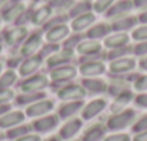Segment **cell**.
I'll return each instance as SVG.
<instances>
[{
    "label": "cell",
    "mask_w": 147,
    "mask_h": 141,
    "mask_svg": "<svg viewBox=\"0 0 147 141\" xmlns=\"http://www.w3.org/2000/svg\"><path fill=\"white\" fill-rule=\"evenodd\" d=\"M74 58V50L71 49H59L55 53H52L51 56L46 58V65L48 68L53 69L56 66H62V65H68Z\"/></svg>",
    "instance_id": "4fadbf2b"
},
{
    "label": "cell",
    "mask_w": 147,
    "mask_h": 141,
    "mask_svg": "<svg viewBox=\"0 0 147 141\" xmlns=\"http://www.w3.org/2000/svg\"><path fill=\"white\" fill-rule=\"evenodd\" d=\"M131 38L136 42H144L147 40V25H141L138 28H136L131 33Z\"/></svg>",
    "instance_id": "8d00e7d4"
},
{
    "label": "cell",
    "mask_w": 147,
    "mask_h": 141,
    "mask_svg": "<svg viewBox=\"0 0 147 141\" xmlns=\"http://www.w3.org/2000/svg\"><path fill=\"white\" fill-rule=\"evenodd\" d=\"M133 9V0H120V2H114L113 6L107 10V17L110 19H117L121 16H125Z\"/></svg>",
    "instance_id": "44dd1931"
},
{
    "label": "cell",
    "mask_w": 147,
    "mask_h": 141,
    "mask_svg": "<svg viewBox=\"0 0 147 141\" xmlns=\"http://www.w3.org/2000/svg\"><path fill=\"white\" fill-rule=\"evenodd\" d=\"M2 50H3V48H2V43H0V53H2Z\"/></svg>",
    "instance_id": "11a10c76"
},
{
    "label": "cell",
    "mask_w": 147,
    "mask_h": 141,
    "mask_svg": "<svg viewBox=\"0 0 147 141\" xmlns=\"http://www.w3.org/2000/svg\"><path fill=\"white\" fill-rule=\"evenodd\" d=\"M6 2H9V0H0V6H2V5H5Z\"/></svg>",
    "instance_id": "db71d44e"
},
{
    "label": "cell",
    "mask_w": 147,
    "mask_h": 141,
    "mask_svg": "<svg viewBox=\"0 0 147 141\" xmlns=\"http://www.w3.org/2000/svg\"><path fill=\"white\" fill-rule=\"evenodd\" d=\"M111 32V26L107 25V23H97L94 26H91L88 30H87V38L88 39H92V40H98V39H102V38H107Z\"/></svg>",
    "instance_id": "83f0119b"
},
{
    "label": "cell",
    "mask_w": 147,
    "mask_h": 141,
    "mask_svg": "<svg viewBox=\"0 0 147 141\" xmlns=\"http://www.w3.org/2000/svg\"><path fill=\"white\" fill-rule=\"evenodd\" d=\"M130 52H133V48H130V46H124V48H118V49H111L108 52L107 58L110 60H114V59H120V58L127 56Z\"/></svg>",
    "instance_id": "836d02e7"
},
{
    "label": "cell",
    "mask_w": 147,
    "mask_h": 141,
    "mask_svg": "<svg viewBox=\"0 0 147 141\" xmlns=\"http://www.w3.org/2000/svg\"><path fill=\"white\" fill-rule=\"evenodd\" d=\"M45 98V94L43 92H22L18 98H16V102L19 105H30L39 99H43Z\"/></svg>",
    "instance_id": "f1b7e54d"
},
{
    "label": "cell",
    "mask_w": 147,
    "mask_h": 141,
    "mask_svg": "<svg viewBox=\"0 0 147 141\" xmlns=\"http://www.w3.org/2000/svg\"><path fill=\"white\" fill-rule=\"evenodd\" d=\"M137 20H138L140 23H143V25H147V10H144V12H141V13L138 15V17H137Z\"/></svg>",
    "instance_id": "681fc988"
},
{
    "label": "cell",
    "mask_w": 147,
    "mask_h": 141,
    "mask_svg": "<svg viewBox=\"0 0 147 141\" xmlns=\"http://www.w3.org/2000/svg\"><path fill=\"white\" fill-rule=\"evenodd\" d=\"M42 63H43V56L39 55V53L25 58V60L19 65V75L25 77V78H28L30 75H35V72L39 70Z\"/></svg>",
    "instance_id": "9c48e42d"
},
{
    "label": "cell",
    "mask_w": 147,
    "mask_h": 141,
    "mask_svg": "<svg viewBox=\"0 0 147 141\" xmlns=\"http://www.w3.org/2000/svg\"><path fill=\"white\" fill-rule=\"evenodd\" d=\"M28 36H29V32L25 26H15L5 32V42L10 46H15V45L23 43Z\"/></svg>",
    "instance_id": "2e32d148"
},
{
    "label": "cell",
    "mask_w": 147,
    "mask_h": 141,
    "mask_svg": "<svg viewBox=\"0 0 147 141\" xmlns=\"http://www.w3.org/2000/svg\"><path fill=\"white\" fill-rule=\"evenodd\" d=\"M125 89H128L127 88V84L124 82V81H121V79H115L111 85H108V92H110V95H113V97H117L118 94H121L123 91H125Z\"/></svg>",
    "instance_id": "e575fe53"
},
{
    "label": "cell",
    "mask_w": 147,
    "mask_h": 141,
    "mask_svg": "<svg viewBox=\"0 0 147 141\" xmlns=\"http://www.w3.org/2000/svg\"><path fill=\"white\" fill-rule=\"evenodd\" d=\"M69 36V26L65 22L61 23H55L46 28V42L48 43H56L59 45V42H63L66 38Z\"/></svg>",
    "instance_id": "52a82bcc"
},
{
    "label": "cell",
    "mask_w": 147,
    "mask_h": 141,
    "mask_svg": "<svg viewBox=\"0 0 147 141\" xmlns=\"http://www.w3.org/2000/svg\"><path fill=\"white\" fill-rule=\"evenodd\" d=\"M105 132H107V127L102 124H94L91 125L84 134L81 141H101L105 138Z\"/></svg>",
    "instance_id": "484cf974"
},
{
    "label": "cell",
    "mask_w": 147,
    "mask_h": 141,
    "mask_svg": "<svg viewBox=\"0 0 147 141\" xmlns=\"http://www.w3.org/2000/svg\"><path fill=\"white\" fill-rule=\"evenodd\" d=\"M56 94L62 101H82L87 95V91L81 84H66L62 85Z\"/></svg>",
    "instance_id": "3957f363"
},
{
    "label": "cell",
    "mask_w": 147,
    "mask_h": 141,
    "mask_svg": "<svg viewBox=\"0 0 147 141\" xmlns=\"http://www.w3.org/2000/svg\"><path fill=\"white\" fill-rule=\"evenodd\" d=\"M56 50H59V45H56V43H46V45H43V48H42V52L39 53V55H42L43 58L46 56H51L52 53H55Z\"/></svg>",
    "instance_id": "7bdbcfd3"
},
{
    "label": "cell",
    "mask_w": 147,
    "mask_h": 141,
    "mask_svg": "<svg viewBox=\"0 0 147 141\" xmlns=\"http://www.w3.org/2000/svg\"><path fill=\"white\" fill-rule=\"evenodd\" d=\"M46 141H62L59 137H51V138H48Z\"/></svg>",
    "instance_id": "816d5d0a"
},
{
    "label": "cell",
    "mask_w": 147,
    "mask_h": 141,
    "mask_svg": "<svg viewBox=\"0 0 147 141\" xmlns=\"http://www.w3.org/2000/svg\"><path fill=\"white\" fill-rule=\"evenodd\" d=\"M42 46V35L39 32L36 33H32L29 35L25 42L22 43V48H20V56H32V55H36V52L40 49Z\"/></svg>",
    "instance_id": "7c38bea8"
},
{
    "label": "cell",
    "mask_w": 147,
    "mask_h": 141,
    "mask_svg": "<svg viewBox=\"0 0 147 141\" xmlns=\"http://www.w3.org/2000/svg\"><path fill=\"white\" fill-rule=\"evenodd\" d=\"M95 22V15L88 12V13H84L81 16H77V17H74L72 23H71V28L72 30L75 32V33H80L82 30H88Z\"/></svg>",
    "instance_id": "ffe728a7"
},
{
    "label": "cell",
    "mask_w": 147,
    "mask_h": 141,
    "mask_svg": "<svg viewBox=\"0 0 147 141\" xmlns=\"http://www.w3.org/2000/svg\"><path fill=\"white\" fill-rule=\"evenodd\" d=\"M138 66H140V69L147 70V55L140 58V60H138Z\"/></svg>",
    "instance_id": "c3c4849f"
},
{
    "label": "cell",
    "mask_w": 147,
    "mask_h": 141,
    "mask_svg": "<svg viewBox=\"0 0 147 141\" xmlns=\"http://www.w3.org/2000/svg\"><path fill=\"white\" fill-rule=\"evenodd\" d=\"M16 141H42V140H40V135H39V134H32V132H29V134H26V135L18 138Z\"/></svg>",
    "instance_id": "f6af8a7d"
},
{
    "label": "cell",
    "mask_w": 147,
    "mask_h": 141,
    "mask_svg": "<svg viewBox=\"0 0 147 141\" xmlns=\"http://www.w3.org/2000/svg\"><path fill=\"white\" fill-rule=\"evenodd\" d=\"M136 118V112L133 109H123L120 112H114L108 120H107V130L110 131H121L127 128L130 124H133Z\"/></svg>",
    "instance_id": "6da1fadb"
},
{
    "label": "cell",
    "mask_w": 147,
    "mask_h": 141,
    "mask_svg": "<svg viewBox=\"0 0 147 141\" xmlns=\"http://www.w3.org/2000/svg\"><path fill=\"white\" fill-rule=\"evenodd\" d=\"M48 85H49V78L46 75L38 74L28 77L20 84V89L22 92H42Z\"/></svg>",
    "instance_id": "8992f818"
},
{
    "label": "cell",
    "mask_w": 147,
    "mask_h": 141,
    "mask_svg": "<svg viewBox=\"0 0 147 141\" xmlns=\"http://www.w3.org/2000/svg\"><path fill=\"white\" fill-rule=\"evenodd\" d=\"M107 107V101L102 98H97L90 101L87 105H84L81 114H82V120H92L97 115H100Z\"/></svg>",
    "instance_id": "5bb4252c"
},
{
    "label": "cell",
    "mask_w": 147,
    "mask_h": 141,
    "mask_svg": "<svg viewBox=\"0 0 147 141\" xmlns=\"http://www.w3.org/2000/svg\"><path fill=\"white\" fill-rule=\"evenodd\" d=\"M0 140H2V137H0Z\"/></svg>",
    "instance_id": "9f6ffc18"
},
{
    "label": "cell",
    "mask_w": 147,
    "mask_h": 141,
    "mask_svg": "<svg viewBox=\"0 0 147 141\" xmlns=\"http://www.w3.org/2000/svg\"><path fill=\"white\" fill-rule=\"evenodd\" d=\"M26 12V7L23 3L20 2H16V3H12L10 6H7L3 12H2V19L6 22V23H13L16 20H19L23 13Z\"/></svg>",
    "instance_id": "d6986e66"
},
{
    "label": "cell",
    "mask_w": 147,
    "mask_h": 141,
    "mask_svg": "<svg viewBox=\"0 0 147 141\" xmlns=\"http://www.w3.org/2000/svg\"><path fill=\"white\" fill-rule=\"evenodd\" d=\"M134 89L138 92H147V75H140L134 79Z\"/></svg>",
    "instance_id": "f35d334b"
},
{
    "label": "cell",
    "mask_w": 147,
    "mask_h": 141,
    "mask_svg": "<svg viewBox=\"0 0 147 141\" xmlns=\"http://www.w3.org/2000/svg\"><path fill=\"white\" fill-rule=\"evenodd\" d=\"M77 74H78V69L74 65L68 63V65H62V66H56L51 69L49 78L53 82V85H62V84L71 82L77 77Z\"/></svg>",
    "instance_id": "7a4b0ae2"
},
{
    "label": "cell",
    "mask_w": 147,
    "mask_h": 141,
    "mask_svg": "<svg viewBox=\"0 0 147 141\" xmlns=\"http://www.w3.org/2000/svg\"><path fill=\"white\" fill-rule=\"evenodd\" d=\"M133 6L137 9H147V0H133Z\"/></svg>",
    "instance_id": "bcb514c9"
},
{
    "label": "cell",
    "mask_w": 147,
    "mask_h": 141,
    "mask_svg": "<svg viewBox=\"0 0 147 141\" xmlns=\"http://www.w3.org/2000/svg\"><path fill=\"white\" fill-rule=\"evenodd\" d=\"M30 130H32V125H22V124H20V125H18V127L10 128V130L7 131V137H9V138H13V140H18V138H20V137L29 134Z\"/></svg>",
    "instance_id": "1f68e13d"
},
{
    "label": "cell",
    "mask_w": 147,
    "mask_h": 141,
    "mask_svg": "<svg viewBox=\"0 0 147 141\" xmlns=\"http://www.w3.org/2000/svg\"><path fill=\"white\" fill-rule=\"evenodd\" d=\"M52 16V6L49 5H43V6H39L38 9H35L32 12V16H30V22L36 26H40V25H46L48 20L51 19Z\"/></svg>",
    "instance_id": "cb8c5ba5"
},
{
    "label": "cell",
    "mask_w": 147,
    "mask_h": 141,
    "mask_svg": "<svg viewBox=\"0 0 147 141\" xmlns=\"http://www.w3.org/2000/svg\"><path fill=\"white\" fill-rule=\"evenodd\" d=\"M53 109V102L51 99H39L30 105H28L26 108V117H30V118H40L43 115H48L51 111Z\"/></svg>",
    "instance_id": "30bf717a"
},
{
    "label": "cell",
    "mask_w": 147,
    "mask_h": 141,
    "mask_svg": "<svg viewBox=\"0 0 147 141\" xmlns=\"http://www.w3.org/2000/svg\"><path fill=\"white\" fill-rule=\"evenodd\" d=\"M137 22L138 20L136 16H121V17L114 19L110 26H111L113 32H127V30L133 29L137 25Z\"/></svg>",
    "instance_id": "d4e9b609"
},
{
    "label": "cell",
    "mask_w": 147,
    "mask_h": 141,
    "mask_svg": "<svg viewBox=\"0 0 147 141\" xmlns=\"http://www.w3.org/2000/svg\"><path fill=\"white\" fill-rule=\"evenodd\" d=\"M15 98V92L12 89H0V105L9 104Z\"/></svg>",
    "instance_id": "b9f144b4"
},
{
    "label": "cell",
    "mask_w": 147,
    "mask_h": 141,
    "mask_svg": "<svg viewBox=\"0 0 147 141\" xmlns=\"http://www.w3.org/2000/svg\"><path fill=\"white\" fill-rule=\"evenodd\" d=\"M58 124H59V117L48 114L40 118H36L32 124V128L38 134H46V132H51L52 130H55L58 127Z\"/></svg>",
    "instance_id": "8fae6325"
},
{
    "label": "cell",
    "mask_w": 147,
    "mask_h": 141,
    "mask_svg": "<svg viewBox=\"0 0 147 141\" xmlns=\"http://www.w3.org/2000/svg\"><path fill=\"white\" fill-rule=\"evenodd\" d=\"M81 128H82V120H80V118H71L69 121H66L61 127V130H59V138L68 141V140L75 137L80 132Z\"/></svg>",
    "instance_id": "9a60e30c"
},
{
    "label": "cell",
    "mask_w": 147,
    "mask_h": 141,
    "mask_svg": "<svg viewBox=\"0 0 147 141\" xmlns=\"http://www.w3.org/2000/svg\"><path fill=\"white\" fill-rule=\"evenodd\" d=\"M77 53H80L82 56V59H100L101 58V52H102V46L98 40H81L78 43V46L75 48Z\"/></svg>",
    "instance_id": "277c9868"
},
{
    "label": "cell",
    "mask_w": 147,
    "mask_h": 141,
    "mask_svg": "<svg viewBox=\"0 0 147 141\" xmlns=\"http://www.w3.org/2000/svg\"><path fill=\"white\" fill-rule=\"evenodd\" d=\"M131 101H134V95L130 89L123 91L121 94H118L117 97H114V102L111 105V111L113 112H120L124 109L125 105H128Z\"/></svg>",
    "instance_id": "4316f807"
},
{
    "label": "cell",
    "mask_w": 147,
    "mask_h": 141,
    "mask_svg": "<svg viewBox=\"0 0 147 141\" xmlns=\"http://www.w3.org/2000/svg\"><path fill=\"white\" fill-rule=\"evenodd\" d=\"M81 85L84 87V89L90 94H102L108 89V85L104 79L100 78H84L81 81Z\"/></svg>",
    "instance_id": "603a6c76"
},
{
    "label": "cell",
    "mask_w": 147,
    "mask_h": 141,
    "mask_svg": "<svg viewBox=\"0 0 147 141\" xmlns=\"http://www.w3.org/2000/svg\"><path fill=\"white\" fill-rule=\"evenodd\" d=\"M81 35L80 33H74V35H69L65 40H63V43H62V48L63 49H71V50H75V48L78 46V43L81 42Z\"/></svg>",
    "instance_id": "d6a6232c"
},
{
    "label": "cell",
    "mask_w": 147,
    "mask_h": 141,
    "mask_svg": "<svg viewBox=\"0 0 147 141\" xmlns=\"http://www.w3.org/2000/svg\"><path fill=\"white\" fill-rule=\"evenodd\" d=\"M91 7H92V5L88 2V0H82V2H78V3H75V5H72V7L69 9V16H71V17L81 16V15H84V13L91 12Z\"/></svg>",
    "instance_id": "4dcf8cb0"
},
{
    "label": "cell",
    "mask_w": 147,
    "mask_h": 141,
    "mask_svg": "<svg viewBox=\"0 0 147 141\" xmlns=\"http://www.w3.org/2000/svg\"><path fill=\"white\" fill-rule=\"evenodd\" d=\"M18 81V74L13 69H9L0 75V89H10L12 85Z\"/></svg>",
    "instance_id": "f546056e"
},
{
    "label": "cell",
    "mask_w": 147,
    "mask_h": 141,
    "mask_svg": "<svg viewBox=\"0 0 147 141\" xmlns=\"http://www.w3.org/2000/svg\"><path fill=\"white\" fill-rule=\"evenodd\" d=\"M25 117H26V114L22 111H9L5 115L0 117V128L10 130L13 127H18L25 121Z\"/></svg>",
    "instance_id": "e0dca14e"
},
{
    "label": "cell",
    "mask_w": 147,
    "mask_h": 141,
    "mask_svg": "<svg viewBox=\"0 0 147 141\" xmlns=\"http://www.w3.org/2000/svg\"><path fill=\"white\" fill-rule=\"evenodd\" d=\"M115 0H95L92 3V7L97 13H107V10L113 6Z\"/></svg>",
    "instance_id": "d590c367"
},
{
    "label": "cell",
    "mask_w": 147,
    "mask_h": 141,
    "mask_svg": "<svg viewBox=\"0 0 147 141\" xmlns=\"http://www.w3.org/2000/svg\"><path fill=\"white\" fill-rule=\"evenodd\" d=\"M105 72V65L101 59H82L80 65V74L84 78H95Z\"/></svg>",
    "instance_id": "5b68a950"
},
{
    "label": "cell",
    "mask_w": 147,
    "mask_h": 141,
    "mask_svg": "<svg viewBox=\"0 0 147 141\" xmlns=\"http://www.w3.org/2000/svg\"><path fill=\"white\" fill-rule=\"evenodd\" d=\"M2 70H3V63L0 62V75H2Z\"/></svg>",
    "instance_id": "f5cc1de1"
},
{
    "label": "cell",
    "mask_w": 147,
    "mask_h": 141,
    "mask_svg": "<svg viewBox=\"0 0 147 141\" xmlns=\"http://www.w3.org/2000/svg\"><path fill=\"white\" fill-rule=\"evenodd\" d=\"M131 130L134 131V134H137V132H143V131H147V114L143 115L141 118H138V120L133 124Z\"/></svg>",
    "instance_id": "74e56055"
},
{
    "label": "cell",
    "mask_w": 147,
    "mask_h": 141,
    "mask_svg": "<svg viewBox=\"0 0 147 141\" xmlns=\"http://www.w3.org/2000/svg\"><path fill=\"white\" fill-rule=\"evenodd\" d=\"M130 42V36L125 32H115L113 35H108L104 40V45L111 50V49H118V48H124L128 46Z\"/></svg>",
    "instance_id": "7402d4cb"
},
{
    "label": "cell",
    "mask_w": 147,
    "mask_h": 141,
    "mask_svg": "<svg viewBox=\"0 0 147 141\" xmlns=\"http://www.w3.org/2000/svg\"><path fill=\"white\" fill-rule=\"evenodd\" d=\"M131 141H147V131H143V132H137L134 135V138Z\"/></svg>",
    "instance_id": "7dc6e473"
},
{
    "label": "cell",
    "mask_w": 147,
    "mask_h": 141,
    "mask_svg": "<svg viewBox=\"0 0 147 141\" xmlns=\"http://www.w3.org/2000/svg\"><path fill=\"white\" fill-rule=\"evenodd\" d=\"M133 53L137 56H146L147 55V40L144 42H137L133 46Z\"/></svg>",
    "instance_id": "60d3db41"
},
{
    "label": "cell",
    "mask_w": 147,
    "mask_h": 141,
    "mask_svg": "<svg viewBox=\"0 0 147 141\" xmlns=\"http://www.w3.org/2000/svg\"><path fill=\"white\" fill-rule=\"evenodd\" d=\"M82 108H84L82 101H66L65 104H62L59 107L58 117L62 118V120H71V118H74L75 114L82 111Z\"/></svg>",
    "instance_id": "ac0fdd59"
},
{
    "label": "cell",
    "mask_w": 147,
    "mask_h": 141,
    "mask_svg": "<svg viewBox=\"0 0 147 141\" xmlns=\"http://www.w3.org/2000/svg\"><path fill=\"white\" fill-rule=\"evenodd\" d=\"M136 68V59L130 58V56H124L120 59H114L110 62V72L111 75H125L131 70H134Z\"/></svg>",
    "instance_id": "ba28073f"
},
{
    "label": "cell",
    "mask_w": 147,
    "mask_h": 141,
    "mask_svg": "<svg viewBox=\"0 0 147 141\" xmlns=\"http://www.w3.org/2000/svg\"><path fill=\"white\" fill-rule=\"evenodd\" d=\"M134 102L140 108H147V92H140L134 97Z\"/></svg>",
    "instance_id": "ee69618b"
},
{
    "label": "cell",
    "mask_w": 147,
    "mask_h": 141,
    "mask_svg": "<svg viewBox=\"0 0 147 141\" xmlns=\"http://www.w3.org/2000/svg\"><path fill=\"white\" fill-rule=\"evenodd\" d=\"M102 141H131V137L124 132H115V134L105 135V138Z\"/></svg>",
    "instance_id": "ab89813d"
},
{
    "label": "cell",
    "mask_w": 147,
    "mask_h": 141,
    "mask_svg": "<svg viewBox=\"0 0 147 141\" xmlns=\"http://www.w3.org/2000/svg\"><path fill=\"white\" fill-rule=\"evenodd\" d=\"M9 111H10V105H9V104H2V105H0V117L5 115V114L9 112Z\"/></svg>",
    "instance_id": "f907efd6"
}]
</instances>
